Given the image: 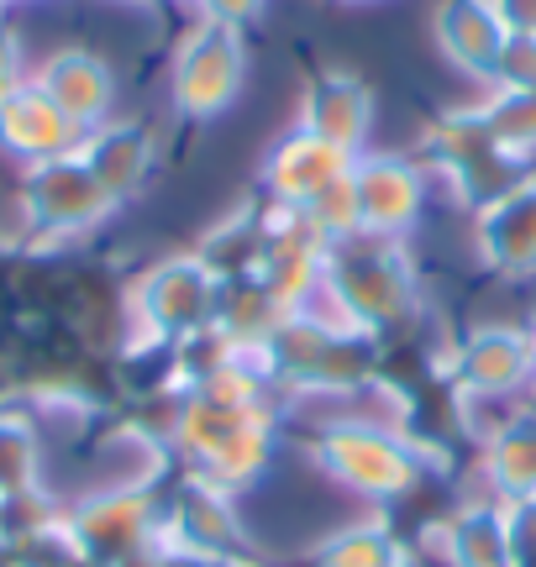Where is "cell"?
<instances>
[{"instance_id":"cell-5","label":"cell","mask_w":536,"mask_h":567,"mask_svg":"<svg viewBox=\"0 0 536 567\" xmlns=\"http://www.w3.org/2000/svg\"><path fill=\"white\" fill-rule=\"evenodd\" d=\"M348 184H352V205H358V231H369V237H394L400 243V231H411L415 216H421L426 184H421V168L405 158L358 153Z\"/></svg>"},{"instance_id":"cell-17","label":"cell","mask_w":536,"mask_h":567,"mask_svg":"<svg viewBox=\"0 0 536 567\" xmlns=\"http://www.w3.org/2000/svg\"><path fill=\"white\" fill-rule=\"evenodd\" d=\"M195 11L200 21H216V27H252V21L264 17V0H195Z\"/></svg>"},{"instance_id":"cell-18","label":"cell","mask_w":536,"mask_h":567,"mask_svg":"<svg viewBox=\"0 0 536 567\" xmlns=\"http://www.w3.org/2000/svg\"><path fill=\"white\" fill-rule=\"evenodd\" d=\"M122 6H164V0H122Z\"/></svg>"},{"instance_id":"cell-4","label":"cell","mask_w":536,"mask_h":567,"mask_svg":"<svg viewBox=\"0 0 536 567\" xmlns=\"http://www.w3.org/2000/svg\"><path fill=\"white\" fill-rule=\"evenodd\" d=\"M137 310L158 337H195L221 310V274L200 252L195 258H164L137 284Z\"/></svg>"},{"instance_id":"cell-15","label":"cell","mask_w":536,"mask_h":567,"mask_svg":"<svg viewBox=\"0 0 536 567\" xmlns=\"http://www.w3.org/2000/svg\"><path fill=\"white\" fill-rule=\"evenodd\" d=\"M478 116L511 158L526 163L536 153V90H495V101L478 105Z\"/></svg>"},{"instance_id":"cell-16","label":"cell","mask_w":536,"mask_h":567,"mask_svg":"<svg viewBox=\"0 0 536 567\" xmlns=\"http://www.w3.org/2000/svg\"><path fill=\"white\" fill-rule=\"evenodd\" d=\"M495 90H536V38L511 32L505 59H499V74H495Z\"/></svg>"},{"instance_id":"cell-19","label":"cell","mask_w":536,"mask_h":567,"mask_svg":"<svg viewBox=\"0 0 536 567\" xmlns=\"http://www.w3.org/2000/svg\"><path fill=\"white\" fill-rule=\"evenodd\" d=\"M526 342H532V363H536V326H532V337H526Z\"/></svg>"},{"instance_id":"cell-7","label":"cell","mask_w":536,"mask_h":567,"mask_svg":"<svg viewBox=\"0 0 536 567\" xmlns=\"http://www.w3.org/2000/svg\"><path fill=\"white\" fill-rule=\"evenodd\" d=\"M27 210L38 221H48L53 231H84V226L105 221L116 210V200L84 168L80 153H69V158H53L32 168V179H27Z\"/></svg>"},{"instance_id":"cell-11","label":"cell","mask_w":536,"mask_h":567,"mask_svg":"<svg viewBox=\"0 0 536 567\" xmlns=\"http://www.w3.org/2000/svg\"><path fill=\"white\" fill-rule=\"evenodd\" d=\"M478 252L495 274L526 279L536 274V179L478 210Z\"/></svg>"},{"instance_id":"cell-12","label":"cell","mask_w":536,"mask_h":567,"mask_svg":"<svg viewBox=\"0 0 536 567\" xmlns=\"http://www.w3.org/2000/svg\"><path fill=\"white\" fill-rule=\"evenodd\" d=\"M80 137L84 132L42 95L38 84H21L17 95L0 105V142H6L11 153H21V158H32V163L69 158V153L80 147Z\"/></svg>"},{"instance_id":"cell-2","label":"cell","mask_w":536,"mask_h":567,"mask_svg":"<svg viewBox=\"0 0 536 567\" xmlns=\"http://www.w3.org/2000/svg\"><path fill=\"white\" fill-rule=\"evenodd\" d=\"M248 80V42L237 27H216V21H195L174 53V105L189 122H216L221 111H231V101L243 95Z\"/></svg>"},{"instance_id":"cell-6","label":"cell","mask_w":536,"mask_h":567,"mask_svg":"<svg viewBox=\"0 0 536 567\" xmlns=\"http://www.w3.org/2000/svg\"><path fill=\"white\" fill-rule=\"evenodd\" d=\"M352 158L348 147H337L327 137H310V132H289L285 142L268 147V163H264V189L274 205L285 210H306L321 189L342 184L352 174Z\"/></svg>"},{"instance_id":"cell-9","label":"cell","mask_w":536,"mask_h":567,"mask_svg":"<svg viewBox=\"0 0 536 567\" xmlns=\"http://www.w3.org/2000/svg\"><path fill=\"white\" fill-rule=\"evenodd\" d=\"M373 126V90L348 69H321L300 95V132L358 153Z\"/></svg>"},{"instance_id":"cell-14","label":"cell","mask_w":536,"mask_h":567,"mask_svg":"<svg viewBox=\"0 0 536 567\" xmlns=\"http://www.w3.org/2000/svg\"><path fill=\"white\" fill-rule=\"evenodd\" d=\"M526 368H532V342L516 331H478L463 347V379L478 389H511L526 379Z\"/></svg>"},{"instance_id":"cell-1","label":"cell","mask_w":536,"mask_h":567,"mask_svg":"<svg viewBox=\"0 0 536 567\" xmlns=\"http://www.w3.org/2000/svg\"><path fill=\"white\" fill-rule=\"evenodd\" d=\"M321 295L342 305L348 326H394L411 316L415 279L411 258L400 252L394 237H369L352 231L342 243H327V279Z\"/></svg>"},{"instance_id":"cell-3","label":"cell","mask_w":536,"mask_h":567,"mask_svg":"<svg viewBox=\"0 0 536 567\" xmlns=\"http://www.w3.org/2000/svg\"><path fill=\"white\" fill-rule=\"evenodd\" d=\"M426 153H432L436 168L447 174L457 200L474 205V210L495 205L499 195H511L516 184H526L520 158H511V153L489 137V126H484V116H478V105L474 111L442 116V122L432 126V137H426Z\"/></svg>"},{"instance_id":"cell-13","label":"cell","mask_w":536,"mask_h":567,"mask_svg":"<svg viewBox=\"0 0 536 567\" xmlns=\"http://www.w3.org/2000/svg\"><path fill=\"white\" fill-rule=\"evenodd\" d=\"M80 158L105 184L111 200H126L153 174V132L143 122H101L90 126V137L80 142Z\"/></svg>"},{"instance_id":"cell-20","label":"cell","mask_w":536,"mask_h":567,"mask_svg":"<svg viewBox=\"0 0 536 567\" xmlns=\"http://www.w3.org/2000/svg\"><path fill=\"white\" fill-rule=\"evenodd\" d=\"M342 6H363V0H342Z\"/></svg>"},{"instance_id":"cell-21","label":"cell","mask_w":536,"mask_h":567,"mask_svg":"<svg viewBox=\"0 0 536 567\" xmlns=\"http://www.w3.org/2000/svg\"><path fill=\"white\" fill-rule=\"evenodd\" d=\"M0 6H17V0H0Z\"/></svg>"},{"instance_id":"cell-8","label":"cell","mask_w":536,"mask_h":567,"mask_svg":"<svg viewBox=\"0 0 536 567\" xmlns=\"http://www.w3.org/2000/svg\"><path fill=\"white\" fill-rule=\"evenodd\" d=\"M432 32L453 69H463L468 80L495 84L505 42H511V27L495 11V0H442L432 11Z\"/></svg>"},{"instance_id":"cell-10","label":"cell","mask_w":536,"mask_h":567,"mask_svg":"<svg viewBox=\"0 0 536 567\" xmlns=\"http://www.w3.org/2000/svg\"><path fill=\"white\" fill-rule=\"evenodd\" d=\"M38 90L59 105L80 132H90V126H101L105 116H111V101H116V74H111V63L95 59V53H84V48H63V53H53V59L42 63Z\"/></svg>"}]
</instances>
